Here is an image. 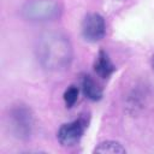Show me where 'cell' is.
I'll list each match as a JSON object with an SVG mask.
<instances>
[{"instance_id": "6da1fadb", "label": "cell", "mask_w": 154, "mask_h": 154, "mask_svg": "<svg viewBox=\"0 0 154 154\" xmlns=\"http://www.w3.org/2000/svg\"><path fill=\"white\" fill-rule=\"evenodd\" d=\"M36 54L45 69L49 71H63L71 64L72 46L64 34L46 32L37 41Z\"/></svg>"}, {"instance_id": "7a4b0ae2", "label": "cell", "mask_w": 154, "mask_h": 154, "mask_svg": "<svg viewBox=\"0 0 154 154\" xmlns=\"http://www.w3.org/2000/svg\"><path fill=\"white\" fill-rule=\"evenodd\" d=\"M22 14L34 22L53 20L60 14V6L54 0H32L23 6Z\"/></svg>"}, {"instance_id": "3957f363", "label": "cell", "mask_w": 154, "mask_h": 154, "mask_svg": "<svg viewBox=\"0 0 154 154\" xmlns=\"http://www.w3.org/2000/svg\"><path fill=\"white\" fill-rule=\"evenodd\" d=\"M11 119V126L13 132L16 134L17 137L19 138H29L31 132H32V126H34V117L31 111L20 105L16 106L10 114Z\"/></svg>"}, {"instance_id": "277c9868", "label": "cell", "mask_w": 154, "mask_h": 154, "mask_svg": "<svg viewBox=\"0 0 154 154\" xmlns=\"http://www.w3.org/2000/svg\"><path fill=\"white\" fill-rule=\"evenodd\" d=\"M85 128L87 120L84 118H79L71 123L64 124L58 131V140L63 146H72L81 140Z\"/></svg>"}, {"instance_id": "5b68a950", "label": "cell", "mask_w": 154, "mask_h": 154, "mask_svg": "<svg viewBox=\"0 0 154 154\" xmlns=\"http://www.w3.org/2000/svg\"><path fill=\"white\" fill-rule=\"evenodd\" d=\"M106 25L103 18L99 13H89L82 23V34L85 40L95 42L105 36Z\"/></svg>"}, {"instance_id": "8992f818", "label": "cell", "mask_w": 154, "mask_h": 154, "mask_svg": "<svg viewBox=\"0 0 154 154\" xmlns=\"http://www.w3.org/2000/svg\"><path fill=\"white\" fill-rule=\"evenodd\" d=\"M94 69H95V72L101 77V78H107L109 77L113 71H114V65L112 64V61L109 60L108 55L105 53V52H100L96 60H95V64H94Z\"/></svg>"}, {"instance_id": "52a82bcc", "label": "cell", "mask_w": 154, "mask_h": 154, "mask_svg": "<svg viewBox=\"0 0 154 154\" xmlns=\"http://www.w3.org/2000/svg\"><path fill=\"white\" fill-rule=\"evenodd\" d=\"M82 89L84 95L90 99V100H100L102 96V90L101 88L96 84V82L90 77V76H84L82 79Z\"/></svg>"}, {"instance_id": "ba28073f", "label": "cell", "mask_w": 154, "mask_h": 154, "mask_svg": "<svg viewBox=\"0 0 154 154\" xmlns=\"http://www.w3.org/2000/svg\"><path fill=\"white\" fill-rule=\"evenodd\" d=\"M95 153H112V154H117V153H125V149L123 148V146L116 141H106L100 143L95 150Z\"/></svg>"}, {"instance_id": "9c48e42d", "label": "cell", "mask_w": 154, "mask_h": 154, "mask_svg": "<svg viewBox=\"0 0 154 154\" xmlns=\"http://www.w3.org/2000/svg\"><path fill=\"white\" fill-rule=\"evenodd\" d=\"M78 99V89L75 87V85H71L70 88H67L64 93V101H65V105L67 107H72L76 101Z\"/></svg>"}, {"instance_id": "30bf717a", "label": "cell", "mask_w": 154, "mask_h": 154, "mask_svg": "<svg viewBox=\"0 0 154 154\" xmlns=\"http://www.w3.org/2000/svg\"><path fill=\"white\" fill-rule=\"evenodd\" d=\"M153 67H154V61H153Z\"/></svg>"}]
</instances>
